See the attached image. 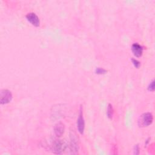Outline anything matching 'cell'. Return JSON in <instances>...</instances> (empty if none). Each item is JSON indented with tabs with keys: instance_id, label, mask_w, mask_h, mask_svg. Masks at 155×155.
Wrapping results in <instances>:
<instances>
[{
	"instance_id": "cell-1",
	"label": "cell",
	"mask_w": 155,
	"mask_h": 155,
	"mask_svg": "<svg viewBox=\"0 0 155 155\" xmlns=\"http://www.w3.org/2000/svg\"><path fill=\"white\" fill-rule=\"evenodd\" d=\"M67 148V142L62 139H55L52 144L51 150L55 154H62Z\"/></svg>"
},
{
	"instance_id": "cell-2",
	"label": "cell",
	"mask_w": 155,
	"mask_h": 155,
	"mask_svg": "<svg viewBox=\"0 0 155 155\" xmlns=\"http://www.w3.org/2000/svg\"><path fill=\"white\" fill-rule=\"evenodd\" d=\"M70 149L72 154H77L78 152V140L76 137V134L73 131H71L70 133Z\"/></svg>"
},
{
	"instance_id": "cell-3",
	"label": "cell",
	"mask_w": 155,
	"mask_h": 155,
	"mask_svg": "<svg viewBox=\"0 0 155 155\" xmlns=\"http://www.w3.org/2000/svg\"><path fill=\"white\" fill-rule=\"evenodd\" d=\"M13 96L10 91L7 89H3L0 93V102L1 104H6L9 103L12 99Z\"/></svg>"
},
{
	"instance_id": "cell-4",
	"label": "cell",
	"mask_w": 155,
	"mask_h": 155,
	"mask_svg": "<svg viewBox=\"0 0 155 155\" xmlns=\"http://www.w3.org/2000/svg\"><path fill=\"white\" fill-rule=\"evenodd\" d=\"M153 121V116L151 113H145L140 116V125L148 127L152 124Z\"/></svg>"
},
{
	"instance_id": "cell-5",
	"label": "cell",
	"mask_w": 155,
	"mask_h": 155,
	"mask_svg": "<svg viewBox=\"0 0 155 155\" xmlns=\"http://www.w3.org/2000/svg\"><path fill=\"white\" fill-rule=\"evenodd\" d=\"M26 18L28 22H30L35 27H39L40 24V21L38 16L35 13H29L26 15Z\"/></svg>"
},
{
	"instance_id": "cell-6",
	"label": "cell",
	"mask_w": 155,
	"mask_h": 155,
	"mask_svg": "<svg viewBox=\"0 0 155 155\" xmlns=\"http://www.w3.org/2000/svg\"><path fill=\"white\" fill-rule=\"evenodd\" d=\"M77 127H78L79 132L81 134H83L84 131V128H85V122H84V119L83 117L82 111L81 110L80 111V113H79L78 119L77 120Z\"/></svg>"
},
{
	"instance_id": "cell-7",
	"label": "cell",
	"mask_w": 155,
	"mask_h": 155,
	"mask_svg": "<svg viewBox=\"0 0 155 155\" xmlns=\"http://www.w3.org/2000/svg\"><path fill=\"white\" fill-rule=\"evenodd\" d=\"M64 130L65 126L63 123L59 122L54 125V133L57 137H61L64 134Z\"/></svg>"
},
{
	"instance_id": "cell-8",
	"label": "cell",
	"mask_w": 155,
	"mask_h": 155,
	"mask_svg": "<svg viewBox=\"0 0 155 155\" xmlns=\"http://www.w3.org/2000/svg\"><path fill=\"white\" fill-rule=\"evenodd\" d=\"M131 50L136 57H140L143 53V47L138 43H134L131 46Z\"/></svg>"
},
{
	"instance_id": "cell-9",
	"label": "cell",
	"mask_w": 155,
	"mask_h": 155,
	"mask_svg": "<svg viewBox=\"0 0 155 155\" xmlns=\"http://www.w3.org/2000/svg\"><path fill=\"white\" fill-rule=\"evenodd\" d=\"M113 113H114L113 107L111 104H109L108 105V107H107V114L108 117L110 119H111L113 117Z\"/></svg>"
},
{
	"instance_id": "cell-10",
	"label": "cell",
	"mask_w": 155,
	"mask_h": 155,
	"mask_svg": "<svg viewBox=\"0 0 155 155\" xmlns=\"http://www.w3.org/2000/svg\"><path fill=\"white\" fill-rule=\"evenodd\" d=\"M131 61H132V62H133V65H134L135 67H136V68H139V67L140 64V62L137 60L134 59H132Z\"/></svg>"
},
{
	"instance_id": "cell-11",
	"label": "cell",
	"mask_w": 155,
	"mask_h": 155,
	"mask_svg": "<svg viewBox=\"0 0 155 155\" xmlns=\"http://www.w3.org/2000/svg\"><path fill=\"white\" fill-rule=\"evenodd\" d=\"M96 72L97 74H103V73H105L106 72V70L103 69V68H97L96 70Z\"/></svg>"
},
{
	"instance_id": "cell-12",
	"label": "cell",
	"mask_w": 155,
	"mask_h": 155,
	"mask_svg": "<svg viewBox=\"0 0 155 155\" xmlns=\"http://www.w3.org/2000/svg\"><path fill=\"white\" fill-rule=\"evenodd\" d=\"M148 90L150 91H153L154 89V81H152V82H151L150 85L148 86Z\"/></svg>"
}]
</instances>
